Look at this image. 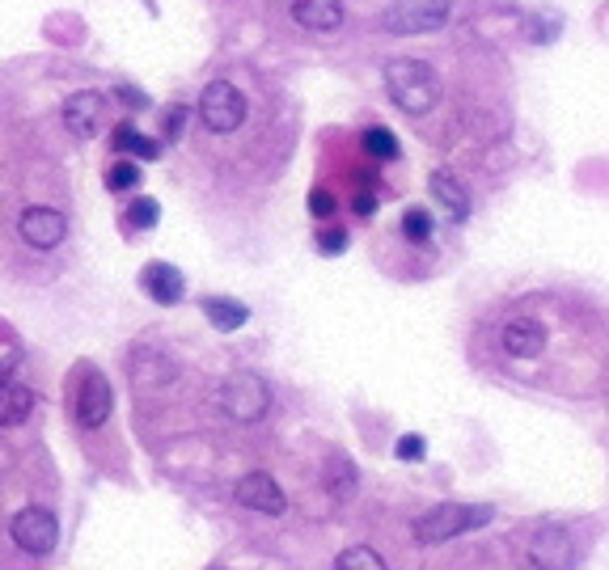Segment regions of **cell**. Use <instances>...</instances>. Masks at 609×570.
<instances>
[{"mask_svg":"<svg viewBox=\"0 0 609 570\" xmlns=\"http://www.w3.org/2000/svg\"><path fill=\"white\" fill-rule=\"evenodd\" d=\"M386 89L389 98H394V107L402 110V114H428V110H436V102H441V77H436V68L423 64V59H411V55L386 64Z\"/></svg>","mask_w":609,"mask_h":570,"instance_id":"6da1fadb","label":"cell"},{"mask_svg":"<svg viewBox=\"0 0 609 570\" xmlns=\"http://www.w3.org/2000/svg\"><path fill=\"white\" fill-rule=\"evenodd\" d=\"M491 519V507H470V503H441L432 512L416 516V541L419 545H441L453 541L462 533H470L478 524Z\"/></svg>","mask_w":609,"mask_h":570,"instance_id":"7a4b0ae2","label":"cell"},{"mask_svg":"<svg viewBox=\"0 0 609 570\" xmlns=\"http://www.w3.org/2000/svg\"><path fill=\"white\" fill-rule=\"evenodd\" d=\"M221 406L237 423H258L272 410V384L258 372H233L221 384Z\"/></svg>","mask_w":609,"mask_h":570,"instance_id":"3957f363","label":"cell"},{"mask_svg":"<svg viewBox=\"0 0 609 570\" xmlns=\"http://www.w3.org/2000/svg\"><path fill=\"white\" fill-rule=\"evenodd\" d=\"M246 93L237 89V85L229 81H212L203 85V98H199V119H203V127L208 132H217V136H229V132H237L242 123H246Z\"/></svg>","mask_w":609,"mask_h":570,"instance_id":"277c9868","label":"cell"},{"mask_svg":"<svg viewBox=\"0 0 609 570\" xmlns=\"http://www.w3.org/2000/svg\"><path fill=\"white\" fill-rule=\"evenodd\" d=\"M453 13V0H389L381 13L389 34H432L441 30Z\"/></svg>","mask_w":609,"mask_h":570,"instance_id":"5b68a950","label":"cell"},{"mask_svg":"<svg viewBox=\"0 0 609 570\" xmlns=\"http://www.w3.org/2000/svg\"><path fill=\"white\" fill-rule=\"evenodd\" d=\"M9 537L13 545L30 554V558H47L52 549L59 545V519L56 512H47V507H22L13 524H9Z\"/></svg>","mask_w":609,"mask_h":570,"instance_id":"8992f818","label":"cell"},{"mask_svg":"<svg viewBox=\"0 0 609 570\" xmlns=\"http://www.w3.org/2000/svg\"><path fill=\"white\" fill-rule=\"evenodd\" d=\"M114 410V393H111V380L93 368H85L81 380H77V402H73V414L81 423L85 432H98Z\"/></svg>","mask_w":609,"mask_h":570,"instance_id":"52a82bcc","label":"cell"},{"mask_svg":"<svg viewBox=\"0 0 609 570\" xmlns=\"http://www.w3.org/2000/svg\"><path fill=\"white\" fill-rule=\"evenodd\" d=\"M529 562L538 570H576V541H572V533L558 528V524L538 528L533 541H529Z\"/></svg>","mask_w":609,"mask_h":570,"instance_id":"ba28073f","label":"cell"},{"mask_svg":"<svg viewBox=\"0 0 609 570\" xmlns=\"http://www.w3.org/2000/svg\"><path fill=\"white\" fill-rule=\"evenodd\" d=\"M237 503L250 507V512H258V516H284V507H288V499H284V490L272 473H263V469H250L246 478H237Z\"/></svg>","mask_w":609,"mask_h":570,"instance_id":"9c48e42d","label":"cell"},{"mask_svg":"<svg viewBox=\"0 0 609 570\" xmlns=\"http://www.w3.org/2000/svg\"><path fill=\"white\" fill-rule=\"evenodd\" d=\"M18 233L30 249H56L64 237H68V216L56 212V208H26L22 220H18Z\"/></svg>","mask_w":609,"mask_h":570,"instance_id":"30bf717a","label":"cell"},{"mask_svg":"<svg viewBox=\"0 0 609 570\" xmlns=\"http://www.w3.org/2000/svg\"><path fill=\"white\" fill-rule=\"evenodd\" d=\"M102 114H107V98L98 89H81L64 102V123L77 139H93L102 132Z\"/></svg>","mask_w":609,"mask_h":570,"instance_id":"8fae6325","label":"cell"},{"mask_svg":"<svg viewBox=\"0 0 609 570\" xmlns=\"http://www.w3.org/2000/svg\"><path fill=\"white\" fill-rule=\"evenodd\" d=\"M140 288L157 300V304H178L182 292H187V279H182L178 267H169V262H148L140 271Z\"/></svg>","mask_w":609,"mask_h":570,"instance_id":"7c38bea8","label":"cell"},{"mask_svg":"<svg viewBox=\"0 0 609 570\" xmlns=\"http://www.w3.org/2000/svg\"><path fill=\"white\" fill-rule=\"evenodd\" d=\"M499 343H503V351L517 355V359H533L546 347V329L533 317H517V322H508V326L499 329Z\"/></svg>","mask_w":609,"mask_h":570,"instance_id":"4fadbf2b","label":"cell"},{"mask_svg":"<svg viewBox=\"0 0 609 570\" xmlns=\"http://www.w3.org/2000/svg\"><path fill=\"white\" fill-rule=\"evenodd\" d=\"M292 22L304 30H339L343 26V0H292Z\"/></svg>","mask_w":609,"mask_h":570,"instance_id":"5bb4252c","label":"cell"},{"mask_svg":"<svg viewBox=\"0 0 609 570\" xmlns=\"http://www.w3.org/2000/svg\"><path fill=\"white\" fill-rule=\"evenodd\" d=\"M428 187H432V194H436V203H441L444 212H449V220H462L470 216V194H466V187L449 174V169H436L432 178H428Z\"/></svg>","mask_w":609,"mask_h":570,"instance_id":"9a60e30c","label":"cell"},{"mask_svg":"<svg viewBox=\"0 0 609 570\" xmlns=\"http://www.w3.org/2000/svg\"><path fill=\"white\" fill-rule=\"evenodd\" d=\"M34 410V393L18 380H0V427H22Z\"/></svg>","mask_w":609,"mask_h":570,"instance_id":"2e32d148","label":"cell"},{"mask_svg":"<svg viewBox=\"0 0 609 570\" xmlns=\"http://www.w3.org/2000/svg\"><path fill=\"white\" fill-rule=\"evenodd\" d=\"M111 148L114 153H128V157H140V161H157L162 157V144L148 136H140L132 123H119L111 136Z\"/></svg>","mask_w":609,"mask_h":570,"instance_id":"e0dca14e","label":"cell"},{"mask_svg":"<svg viewBox=\"0 0 609 570\" xmlns=\"http://www.w3.org/2000/svg\"><path fill=\"white\" fill-rule=\"evenodd\" d=\"M203 313H208V322L217 329H237V326H246V317H250V309L246 304H237V300H224V297H208L203 300Z\"/></svg>","mask_w":609,"mask_h":570,"instance_id":"ac0fdd59","label":"cell"},{"mask_svg":"<svg viewBox=\"0 0 609 570\" xmlns=\"http://www.w3.org/2000/svg\"><path fill=\"white\" fill-rule=\"evenodd\" d=\"M326 494L331 499H339V503H347L352 494H356V465L347 461V457H334L331 465H326Z\"/></svg>","mask_w":609,"mask_h":570,"instance_id":"d6986e66","label":"cell"},{"mask_svg":"<svg viewBox=\"0 0 609 570\" xmlns=\"http://www.w3.org/2000/svg\"><path fill=\"white\" fill-rule=\"evenodd\" d=\"M334 570H386V558L377 549H368V545H352V549L339 554Z\"/></svg>","mask_w":609,"mask_h":570,"instance_id":"ffe728a7","label":"cell"},{"mask_svg":"<svg viewBox=\"0 0 609 570\" xmlns=\"http://www.w3.org/2000/svg\"><path fill=\"white\" fill-rule=\"evenodd\" d=\"M364 153L373 157V161H394L398 157V139L389 127H368L364 132Z\"/></svg>","mask_w":609,"mask_h":570,"instance_id":"44dd1931","label":"cell"},{"mask_svg":"<svg viewBox=\"0 0 609 570\" xmlns=\"http://www.w3.org/2000/svg\"><path fill=\"white\" fill-rule=\"evenodd\" d=\"M107 187H111L114 194H123V190H136L140 187V165L136 161L111 165V174H107Z\"/></svg>","mask_w":609,"mask_h":570,"instance_id":"7402d4cb","label":"cell"},{"mask_svg":"<svg viewBox=\"0 0 609 570\" xmlns=\"http://www.w3.org/2000/svg\"><path fill=\"white\" fill-rule=\"evenodd\" d=\"M402 233H407L411 242H428V237H432V216H428L423 208H407V216H402Z\"/></svg>","mask_w":609,"mask_h":570,"instance_id":"603a6c76","label":"cell"},{"mask_svg":"<svg viewBox=\"0 0 609 570\" xmlns=\"http://www.w3.org/2000/svg\"><path fill=\"white\" fill-rule=\"evenodd\" d=\"M157 216H162L157 199H136V203L128 208V220H132L136 228H153V224H157Z\"/></svg>","mask_w":609,"mask_h":570,"instance_id":"cb8c5ba5","label":"cell"},{"mask_svg":"<svg viewBox=\"0 0 609 570\" xmlns=\"http://www.w3.org/2000/svg\"><path fill=\"white\" fill-rule=\"evenodd\" d=\"M394 452H398V461H423V452H428V444H423V435H402Z\"/></svg>","mask_w":609,"mask_h":570,"instance_id":"d4e9b609","label":"cell"},{"mask_svg":"<svg viewBox=\"0 0 609 570\" xmlns=\"http://www.w3.org/2000/svg\"><path fill=\"white\" fill-rule=\"evenodd\" d=\"M318 249H322V254H343V249H347V233H343V228H322V233H318Z\"/></svg>","mask_w":609,"mask_h":570,"instance_id":"484cf974","label":"cell"},{"mask_svg":"<svg viewBox=\"0 0 609 570\" xmlns=\"http://www.w3.org/2000/svg\"><path fill=\"white\" fill-rule=\"evenodd\" d=\"M309 208H313V216H331L334 212V194L331 190H313V199H309Z\"/></svg>","mask_w":609,"mask_h":570,"instance_id":"4316f807","label":"cell"},{"mask_svg":"<svg viewBox=\"0 0 609 570\" xmlns=\"http://www.w3.org/2000/svg\"><path fill=\"white\" fill-rule=\"evenodd\" d=\"M182 119H187V110H182V107L169 110V114H166V139H178V136H182Z\"/></svg>","mask_w":609,"mask_h":570,"instance_id":"83f0119b","label":"cell"},{"mask_svg":"<svg viewBox=\"0 0 609 570\" xmlns=\"http://www.w3.org/2000/svg\"><path fill=\"white\" fill-rule=\"evenodd\" d=\"M356 212H361V216H373V212H377V199H373L368 190H361V194H356Z\"/></svg>","mask_w":609,"mask_h":570,"instance_id":"f1b7e54d","label":"cell"},{"mask_svg":"<svg viewBox=\"0 0 609 570\" xmlns=\"http://www.w3.org/2000/svg\"><path fill=\"white\" fill-rule=\"evenodd\" d=\"M119 98H123V102H128V107H148V98H144V93H140V89H128V85H123V89H119Z\"/></svg>","mask_w":609,"mask_h":570,"instance_id":"f546056e","label":"cell"}]
</instances>
